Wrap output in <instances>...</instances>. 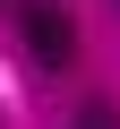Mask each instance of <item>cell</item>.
Masks as SVG:
<instances>
[{"label":"cell","instance_id":"6da1fadb","mask_svg":"<svg viewBox=\"0 0 120 129\" xmlns=\"http://www.w3.org/2000/svg\"><path fill=\"white\" fill-rule=\"evenodd\" d=\"M17 26H26L34 69H60V60L77 52V26H69V9H60V0H26V9H17Z\"/></svg>","mask_w":120,"mask_h":129},{"label":"cell","instance_id":"7a4b0ae2","mask_svg":"<svg viewBox=\"0 0 120 129\" xmlns=\"http://www.w3.org/2000/svg\"><path fill=\"white\" fill-rule=\"evenodd\" d=\"M77 129H120V112H111V103H86V112H77Z\"/></svg>","mask_w":120,"mask_h":129}]
</instances>
